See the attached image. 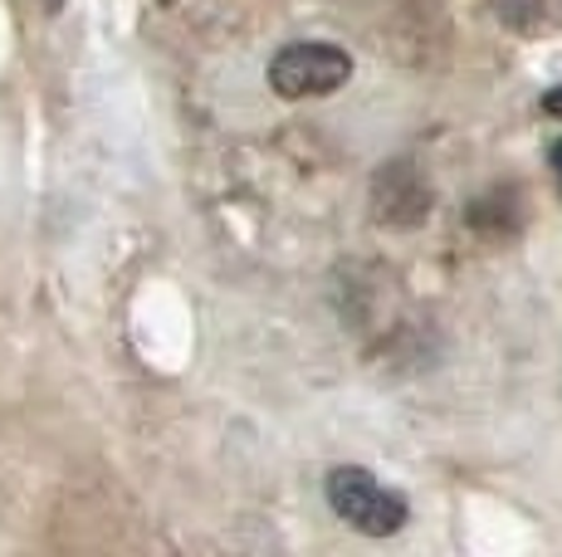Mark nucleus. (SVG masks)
I'll return each mask as SVG.
<instances>
[{
    "instance_id": "obj_1",
    "label": "nucleus",
    "mask_w": 562,
    "mask_h": 557,
    "mask_svg": "<svg viewBox=\"0 0 562 557\" xmlns=\"http://www.w3.org/2000/svg\"><path fill=\"white\" fill-rule=\"evenodd\" d=\"M323 495H328V509L338 513L348 528L367 533V538H392V533L406 528L411 509L406 499L396 495L392 485H382L376 475H367L358 465H338L323 479Z\"/></svg>"
},
{
    "instance_id": "obj_2",
    "label": "nucleus",
    "mask_w": 562,
    "mask_h": 557,
    "mask_svg": "<svg viewBox=\"0 0 562 557\" xmlns=\"http://www.w3.org/2000/svg\"><path fill=\"white\" fill-rule=\"evenodd\" d=\"M352 79V55L328 39H299L284 45L269 64V89L279 99H328Z\"/></svg>"
},
{
    "instance_id": "obj_3",
    "label": "nucleus",
    "mask_w": 562,
    "mask_h": 557,
    "mask_svg": "<svg viewBox=\"0 0 562 557\" xmlns=\"http://www.w3.org/2000/svg\"><path fill=\"white\" fill-rule=\"evenodd\" d=\"M543 113L562 117V83H558V89H548V93H543Z\"/></svg>"
},
{
    "instance_id": "obj_4",
    "label": "nucleus",
    "mask_w": 562,
    "mask_h": 557,
    "mask_svg": "<svg viewBox=\"0 0 562 557\" xmlns=\"http://www.w3.org/2000/svg\"><path fill=\"white\" fill-rule=\"evenodd\" d=\"M548 162H553V171H558V186H562V137L553 147H548Z\"/></svg>"
},
{
    "instance_id": "obj_5",
    "label": "nucleus",
    "mask_w": 562,
    "mask_h": 557,
    "mask_svg": "<svg viewBox=\"0 0 562 557\" xmlns=\"http://www.w3.org/2000/svg\"><path fill=\"white\" fill-rule=\"evenodd\" d=\"M40 5H45V10H64V0H40Z\"/></svg>"
}]
</instances>
